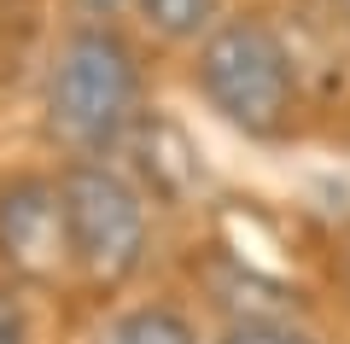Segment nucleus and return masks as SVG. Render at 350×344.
I'll use <instances>...</instances> for the list:
<instances>
[{"label":"nucleus","instance_id":"nucleus-8","mask_svg":"<svg viewBox=\"0 0 350 344\" xmlns=\"http://www.w3.org/2000/svg\"><path fill=\"white\" fill-rule=\"evenodd\" d=\"M76 24H94V29H117V18L140 12V0H70Z\"/></svg>","mask_w":350,"mask_h":344},{"label":"nucleus","instance_id":"nucleus-5","mask_svg":"<svg viewBox=\"0 0 350 344\" xmlns=\"http://www.w3.org/2000/svg\"><path fill=\"white\" fill-rule=\"evenodd\" d=\"M140 18L163 41H204L222 24V0H140Z\"/></svg>","mask_w":350,"mask_h":344},{"label":"nucleus","instance_id":"nucleus-10","mask_svg":"<svg viewBox=\"0 0 350 344\" xmlns=\"http://www.w3.org/2000/svg\"><path fill=\"white\" fill-rule=\"evenodd\" d=\"M345 280H350V263H345Z\"/></svg>","mask_w":350,"mask_h":344},{"label":"nucleus","instance_id":"nucleus-1","mask_svg":"<svg viewBox=\"0 0 350 344\" xmlns=\"http://www.w3.org/2000/svg\"><path fill=\"white\" fill-rule=\"evenodd\" d=\"M140 111V64L117 29L76 24L47 70V129L82 158H100L129 135Z\"/></svg>","mask_w":350,"mask_h":344},{"label":"nucleus","instance_id":"nucleus-6","mask_svg":"<svg viewBox=\"0 0 350 344\" xmlns=\"http://www.w3.org/2000/svg\"><path fill=\"white\" fill-rule=\"evenodd\" d=\"M94 344H193V327L175 309H129V315L105 321Z\"/></svg>","mask_w":350,"mask_h":344},{"label":"nucleus","instance_id":"nucleus-9","mask_svg":"<svg viewBox=\"0 0 350 344\" xmlns=\"http://www.w3.org/2000/svg\"><path fill=\"white\" fill-rule=\"evenodd\" d=\"M0 344H24V327H18L12 309H0Z\"/></svg>","mask_w":350,"mask_h":344},{"label":"nucleus","instance_id":"nucleus-2","mask_svg":"<svg viewBox=\"0 0 350 344\" xmlns=\"http://www.w3.org/2000/svg\"><path fill=\"white\" fill-rule=\"evenodd\" d=\"M199 88L245 135H280L292 117V59L262 18H222L199 47Z\"/></svg>","mask_w":350,"mask_h":344},{"label":"nucleus","instance_id":"nucleus-4","mask_svg":"<svg viewBox=\"0 0 350 344\" xmlns=\"http://www.w3.org/2000/svg\"><path fill=\"white\" fill-rule=\"evenodd\" d=\"M0 263L18 280H59L70 263V234H64V198L47 175H12L0 187Z\"/></svg>","mask_w":350,"mask_h":344},{"label":"nucleus","instance_id":"nucleus-3","mask_svg":"<svg viewBox=\"0 0 350 344\" xmlns=\"http://www.w3.org/2000/svg\"><path fill=\"white\" fill-rule=\"evenodd\" d=\"M64 198V234H70V263L88 280H129L146 257V204L140 193L100 158H76L59 175Z\"/></svg>","mask_w":350,"mask_h":344},{"label":"nucleus","instance_id":"nucleus-7","mask_svg":"<svg viewBox=\"0 0 350 344\" xmlns=\"http://www.w3.org/2000/svg\"><path fill=\"white\" fill-rule=\"evenodd\" d=\"M222 344H321L315 332L292 327V321H275V315H251V321H234L222 332Z\"/></svg>","mask_w":350,"mask_h":344}]
</instances>
